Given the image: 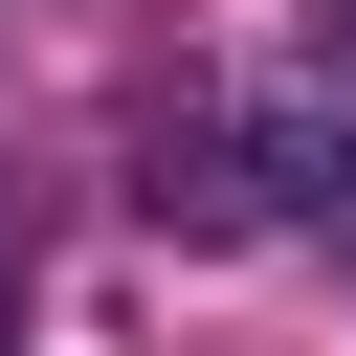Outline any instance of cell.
<instances>
[{
    "mask_svg": "<svg viewBox=\"0 0 356 356\" xmlns=\"http://www.w3.org/2000/svg\"><path fill=\"white\" fill-rule=\"evenodd\" d=\"M289 178H312V134H200V156H156V222H289Z\"/></svg>",
    "mask_w": 356,
    "mask_h": 356,
    "instance_id": "6da1fadb",
    "label": "cell"
}]
</instances>
